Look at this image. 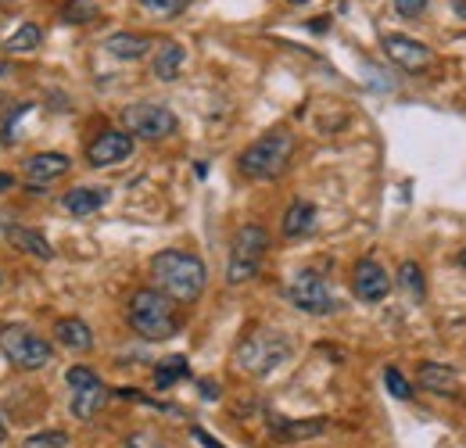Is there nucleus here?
I'll return each instance as SVG.
<instances>
[{"mask_svg": "<svg viewBox=\"0 0 466 448\" xmlns=\"http://www.w3.org/2000/svg\"><path fill=\"white\" fill-rule=\"evenodd\" d=\"M151 277H155V290H162L166 298L198 301L201 290H205V280H208V270L198 255L169 248V251H158L151 259Z\"/></svg>", "mask_w": 466, "mask_h": 448, "instance_id": "nucleus-1", "label": "nucleus"}, {"mask_svg": "<svg viewBox=\"0 0 466 448\" xmlns=\"http://www.w3.org/2000/svg\"><path fill=\"white\" fill-rule=\"evenodd\" d=\"M126 316H129V327L144 337V341H169L179 331V316H176L173 298H166L155 287L137 290L129 298Z\"/></svg>", "mask_w": 466, "mask_h": 448, "instance_id": "nucleus-2", "label": "nucleus"}, {"mask_svg": "<svg viewBox=\"0 0 466 448\" xmlns=\"http://www.w3.org/2000/svg\"><path fill=\"white\" fill-rule=\"evenodd\" d=\"M291 155H294V137L288 129H273V133L258 137L255 144H248L240 151L237 166H240V172L248 179H273V176H280L288 168Z\"/></svg>", "mask_w": 466, "mask_h": 448, "instance_id": "nucleus-3", "label": "nucleus"}, {"mask_svg": "<svg viewBox=\"0 0 466 448\" xmlns=\"http://www.w3.org/2000/svg\"><path fill=\"white\" fill-rule=\"evenodd\" d=\"M288 355H291V341L284 334H277V331H255V334L244 337V341L237 344V351H233L237 366H240L244 373H251V377L273 373Z\"/></svg>", "mask_w": 466, "mask_h": 448, "instance_id": "nucleus-4", "label": "nucleus"}, {"mask_svg": "<svg viewBox=\"0 0 466 448\" xmlns=\"http://www.w3.org/2000/svg\"><path fill=\"white\" fill-rule=\"evenodd\" d=\"M266 251H269V233H266L258 223L240 226V229L233 233L230 262H227V280L230 283L255 280V277H258V270H262Z\"/></svg>", "mask_w": 466, "mask_h": 448, "instance_id": "nucleus-5", "label": "nucleus"}, {"mask_svg": "<svg viewBox=\"0 0 466 448\" xmlns=\"http://www.w3.org/2000/svg\"><path fill=\"white\" fill-rule=\"evenodd\" d=\"M0 351L18 370H44L55 359V344L47 337L33 334L29 327H4L0 331Z\"/></svg>", "mask_w": 466, "mask_h": 448, "instance_id": "nucleus-6", "label": "nucleus"}, {"mask_svg": "<svg viewBox=\"0 0 466 448\" xmlns=\"http://www.w3.org/2000/svg\"><path fill=\"white\" fill-rule=\"evenodd\" d=\"M288 301H291L298 312H309V316H330V312H338V298H334L330 283L323 280L319 273H312V270H301L288 283Z\"/></svg>", "mask_w": 466, "mask_h": 448, "instance_id": "nucleus-7", "label": "nucleus"}, {"mask_svg": "<svg viewBox=\"0 0 466 448\" xmlns=\"http://www.w3.org/2000/svg\"><path fill=\"white\" fill-rule=\"evenodd\" d=\"M122 122H126L129 137H144V140H166L179 126L166 105H129L122 112Z\"/></svg>", "mask_w": 466, "mask_h": 448, "instance_id": "nucleus-8", "label": "nucleus"}, {"mask_svg": "<svg viewBox=\"0 0 466 448\" xmlns=\"http://www.w3.org/2000/svg\"><path fill=\"white\" fill-rule=\"evenodd\" d=\"M351 290H355V298H359V301L377 305V301H384V298H388V290H391V277L384 273V266H380L377 259H359V262H355V270H351Z\"/></svg>", "mask_w": 466, "mask_h": 448, "instance_id": "nucleus-9", "label": "nucleus"}, {"mask_svg": "<svg viewBox=\"0 0 466 448\" xmlns=\"http://www.w3.org/2000/svg\"><path fill=\"white\" fill-rule=\"evenodd\" d=\"M129 155H133V137H129V133H118V129L97 133V137L90 140V148H86V162L94 168L118 166V162H126Z\"/></svg>", "mask_w": 466, "mask_h": 448, "instance_id": "nucleus-10", "label": "nucleus"}, {"mask_svg": "<svg viewBox=\"0 0 466 448\" xmlns=\"http://www.w3.org/2000/svg\"><path fill=\"white\" fill-rule=\"evenodd\" d=\"M384 51L388 57L399 65V68H406V72H423L434 55H431V47L427 44H420V40H412L406 33H388L384 36Z\"/></svg>", "mask_w": 466, "mask_h": 448, "instance_id": "nucleus-11", "label": "nucleus"}, {"mask_svg": "<svg viewBox=\"0 0 466 448\" xmlns=\"http://www.w3.org/2000/svg\"><path fill=\"white\" fill-rule=\"evenodd\" d=\"M68 168H72V162H68V155H61V151H40V155H29V158H25V179H29V190H33V194H40L47 183L61 179Z\"/></svg>", "mask_w": 466, "mask_h": 448, "instance_id": "nucleus-12", "label": "nucleus"}, {"mask_svg": "<svg viewBox=\"0 0 466 448\" xmlns=\"http://www.w3.org/2000/svg\"><path fill=\"white\" fill-rule=\"evenodd\" d=\"M51 337L58 341L61 348H68V351H90L94 348V331L79 316H61L58 323H55V331H51Z\"/></svg>", "mask_w": 466, "mask_h": 448, "instance_id": "nucleus-13", "label": "nucleus"}, {"mask_svg": "<svg viewBox=\"0 0 466 448\" xmlns=\"http://www.w3.org/2000/svg\"><path fill=\"white\" fill-rule=\"evenodd\" d=\"M108 198L112 194L105 187H76V190H68L61 198V209L72 212V216H94V212H101L108 205Z\"/></svg>", "mask_w": 466, "mask_h": 448, "instance_id": "nucleus-14", "label": "nucleus"}, {"mask_svg": "<svg viewBox=\"0 0 466 448\" xmlns=\"http://www.w3.org/2000/svg\"><path fill=\"white\" fill-rule=\"evenodd\" d=\"M420 384L431 394H441V398H452V394L460 392V377L445 362H423L420 366Z\"/></svg>", "mask_w": 466, "mask_h": 448, "instance_id": "nucleus-15", "label": "nucleus"}, {"mask_svg": "<svg viewBox=\"0 0 466 448\" xmlns=\"http://www.w3.org/2000/svg\"><path fill=\"white\" fill-rule=\"evenodd\" d=\"M105 51L118 61H140V57L151 51V40L144 33H112L105 40Z\"/></svg>", "mask_w": 466, "mask_h": 448, "instance_id": "nucleus-16", "label": "nucleus"}, {"mask_svg": "<svg viewBox=\"0 0 466 448\" xmlns=\"http://www.w3.org/2000/svg\"><path fill=\"white\" fill-rule=\"evenodd\" d=\"M284 237L288 240H301V237H309L312 229H316V205L312 201H294L291 209L284 212Z\"/></svg>", "mask_w": 466, "mask_h": 448, "instance_id": "nucleus-17", "label": "nucleus"}, {"mask_svg": "<svg viewBox=\"0 0 466 448\" xmlns=\"http://www.w3.org/2000/svg\"><path fill=\"white\" fill-rule=\"evenodd\" d=\"M327 431V420L316 416V420H273V438L280 442H309V438H319Z\"/></svg>", "mask_w": 466, "mask_h": 448, "instance_id": "nucleus-18", "label": "nucleus"}, {"mask_svg": "<svg viewBox=\"0 0 466 448\" xmlns=\"http://www.w3.org/2000/svg\"><path fill=\"white\" fill-rule=\"evenodd\" d=\"M183 61H187V51L176 44V40H166V44H158V51H155V79H162V83H173L176 76H179V68H183Z\"/></svg>", "mask_w": 466, "mask_h": 448, "instance_id": "nucleus-19", "label": "nucleus"}, {"mask_svg": "<svg viewBox=\"0 0 466 448\" xmlns=\"http://www.w3.org/2000/svg\"><path fill=\"white\" fill-rule=\"evenodd\" d=\"M7 240H15V244H18L25 255H33V259H55L51 240H47L44 233L29 229V226H7Z\"/></svg>", "mask_w": 466, "mask_h": 448, "instance_id": "nucleus-20", "label": "nucleus"}, {"mask_svg": "<svg viewBox=\"0 0 466 448\" xmlns=\"http://www.w3.org/2000/svg\"><path fill=\"white\" fill-rule=\"evenodd\" d=\"M105 402H108V392H105L101 381L90 384V388H79V392H72V416L76 420H94Z\"/></svg>", "mask_w": 466, "mask_h": 448, "instance_id": "nucleus-21", "label": "nucleus"}, {"mask_svg": "<svg viewBox=\"0 0 466 448\" xmlns=\"http://www.w3.org/2000/svg\"><path fill=\"white\" fill-rule=\"evenodd\" d=\"M40 40H44V29H40L36 22H22V25L15 29V36H7L4 51H7V55H25V51H36Z\"/></svg>", "mask_w": 466, "mask_h": 448, "instance_id": "nucleus-22", "label": "nucleus"}, {"mask_svg": "<svg viewBox=\"0 0 466 448\" xmlns=\"http://www.w3.org/2000/svg\"><path fill=\"white\" fill-rule=\"evenodd\" d=\"M183 377H190L187 355H169V359H162L158 370H155V388L166 392V388H173L176 381H183Z\"/></svg>", "mask_w": 466, "mask_h": 448, "instance_id": "nucleus-23", "label": "nucleus"}, {"mask_svg": "<svg viewBox=\"0 0 466 448\" xmlns=\"http://www.w3.org/2000/svg\"><path fill=\"white\" fill-rule=\"evenodd\" d=\"M94 18H97L94 0H68L65 11H61V22H68V25H86V22H94Z\"/></svg>", "mask_w": 466, "mask_h": 448, "instance_id": "nucleus-24", "label": "nucleus"}, {"mask_svg": "<svg viewBox=\"0 0 466 448\" xmlns=\"http://www.w3.org/2000/svg\"><path fill=\"white\" fill-rule=\"evenodd\" d=\"M399 283L406 287V290L412 294V298H416V301H423L427 287H423V270H420L416 262H402V266H399Z\"/></svg>", "mask_w": 466, "mask_h": 448, "instance_id": "nucleus-25", "label": "nucleus"}, {"mask_svg": "<svg viewBox=\"0 0 466 448\" xmlns=\"http://www.w3.org/2000/svg\"><path fill=\"white\" fill-rule=\"evenodd\" d=\"M190 4H194V0H140V7H144L147 15H155V18H176V15H183Z\"/></svg>", "mask_w": 466, "mask_h": 448, "instance_id": "nucleus-26", "label": "nucleus"}, {"mask_svg": "<svg viewBox=\"0 0 466 448\" xmlns=\"http://www.w3.org/2000/svg\"><path fill=\"white\" fill-rule=\"evenodd\" d=\"M384 388L395 394L399 402H409V398H412V384L402 377V370H399V366H388V370H384Z\"/></svg>", "mask_w": 466, "mask_h": 448, "instance_id": "nucleus-27", "label": "nucleus"}, {"mask_svg": "<svg viewBox=\"0 0 466 448\" xmlns=\"http://www.w3.org/2000/svg\"><path fill=\"white\" fill-rule=\"evenodd\" d=\"M101 377L90 370V366H68V373H65V384L72 388V392H79V388H90V384H97Z\"/></svg>", "mask_w": 466, "mask_h": 448, "instance_id": "nucleus-28", "label": "nucleus"}, {"mask_svg": "<svg viewBox=\"0 0 466 448\" xmlns=\"http://www.w3.org/2000/svg\"><path fill=\"white\" fill-rule=\"evenodd\" d=\"M65 445H68V434L65 431H44V434L25 438V448H65Z\"/></svg>", "mask_w": 466, "mask_h": 448, "instance_id": "nucleus-29", "label": "nucleus"}, {"mask_svg": "<svg viewBox=\"0 0 466 448\" xmlns=\"http://www.w3.org/2000/svg\"><path fill=\"white\" fill-rule=\"evenodd\" d=\"M427 4H431V0H395V11H399L402 18H416V15L427 11Z\"/></svg>", "mask_w": 466, "mask_h": 448, "instance_id": "nucleus-30", "label": "nucleus"}, {"mask_svg": "<svg viewBox=\"0 0 466 448\" xmlns=\"http://www.w3.org/2000/svg\"><path fill=\"white\" fill-rule=\"evenodd\" d=\"M190 438H194V442H198L201 448H227L223 442H216L208 431H201V427H190Z\"/></svg>", "mask_w": 466, "mask_h": 448, "instance_id": "nucleus-31", "label": "nucleus"}, {"mask_svg": "<svg viewBox=\"0 0 466 448\" xmlns=\"http://www.w3.org/2000/svg\"><path fill=\"white\" fill-rule=\"evenodd\" d=\"M126 448H162V445H155L151 438H144V434H133L129 442H126Z\"/></svg>", "mask_w": 466, "mask_h": 448, "instance_id": "nucleus-32", "label": "nucleus"}, {"mask_svg": "<svg viewBox=\"0 0 466 448\" xmlns=\"http://www.w3.org/2000/svg\"><path fill=\"white\" fill-rule=\"evenodd\" d=\"M201 392H205V398L212 402V398H219V388L212 384V381H201Z\"/></svg>", "mask_w": 466, "mask_h": 448, "instance_id": "nucleus-33", "label": "nucleus"}, {"mask_svg": "<svg viewBox=\"0 0 466 448\" xmlns=\"http://www.w3.org/2000/svg\"><path fill=\"white\" fill-rule=\"evenodd\" d=\"M15 187V176H7V172H0V194H7Z\"/></svg>", "mask_w": 466, "mask_h": 448, "instance_id": "nucleus-34", "label": "nucleus"}, {"mask_svg": "<svg viewBox=\"0 0 466 448\" xmlns=\"http://www.w3.org/2000/svg\"><path fill=\"white\" fill-rule=\"evenodd\" d=\"M452 7H456V11H460V15H466V0H456V4H452Z\"/></svg>", "mask_w": 466, "mask_h": 448, "instance_id": "nucleus-35", "label": "nucleus"}, {"mask_svg": "<svg viewBox=\"0 0 466 448\" xmlns=\"http://www.w3.org/2000/svg\"><path fill=\"white\" fill-rule=\"evenodd\" d=\"M4 438H7V427H4V420H0V445H4Z\"/></svg>", "mask_w": 466, "mask_h": 448, "instance_id": "nucleus-36", "label": "nucleus"}, {"mask_svg": "<svg viewBox=\"0 0 466 448\" xmlns=\"http://www.w3.org/2000/svg\"><path fill=\"white\" fill-rule=\"evenodd\" d=\"M460 266L466 270V251H460Z\"/></svg>", "mask_w": 466, "mask_h": 448, "instance_id": "nucleus-37", "label": "nucleus"}, {"mask_svg": "<svg viewBox=\"0 0 466 448\" xmlns=\"http://www.w3.org/2000/svg\"><path fill=\"white\" fill-rule=\"evenodd\" d=\"M288 4H309V0H288Z\"/></svg>", "mask_w": 466, "mask_h": 448, "instance_id": "nucleus-38", "label": "nucleus"}, {"mask_svg": "<svg viewBox=\"0 0 466 448\" xmlns=\"http://www.w3.org/2000/svg\"><path fill=\"white\" fill-rule=\"evenodd\" d=\"M0 287H4V273H0Z\"/></svg>", "mask_w": 466, "mask_h": 448, "instance_id": "nucleus-39", "label": "nucleus"}]
</instances>
